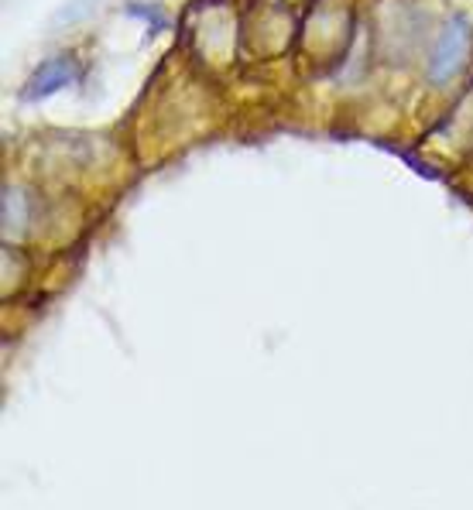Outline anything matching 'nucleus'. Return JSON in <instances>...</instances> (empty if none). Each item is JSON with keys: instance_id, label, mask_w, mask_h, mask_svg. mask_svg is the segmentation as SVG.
Wrapping results in <instances>:
<instances>
[{"instance_id": "7ed1b4c3", "label": "nucleus", "mask_w": 473, "mask_h": 510, "mask_svg": "<svg viewBox=\"0 0 473 510\" xmlns=\"http://www.w3.org/2000/svg\"><path fill=\"white\" fill-rule=\"evenodd\" d=\"M24 217H28V206H24V192L21 189H4V230L7 234H18L24 226Z\"/></svg>"}, {"instance_id": "f257e3e1", "label": "nucleus", "mask_w": 473, "mask_h": 510, "mask_svg": "<svg viewBox=\"0 0 473 510\" xmlns=\"http://www.w3.org/2000/svg\"><path fill=\"white\" fill-rule=\"evenodd\" d=\"M473 45V28L467 14H453L443 24L439 38H435L433 59H429V79L433 82H450V79L463 69V62L470 55Z\"/></svg>"}, {"instance_id": "20e7f679", "label": "nucleus", "mask_w": 473, "mask_h": 510, "mask_svg": "<svg viewBox=\"0 0 473 510\" xmlns=\"http://www.w3.org/2000/svg\"><path fill=\"white\" fill-rule=\"evenodd\" d=\"M127 14H134V18L151 21V31H161V28H165V14H161L158 7H144V4H131V7H127Z\"/></svg>"}, {"instance_id": "f03ea898", "label": "nucleus", "mask_w": 473, "mask_h": 510, "mask_svg": "<svg viewBox=\"0 0 473 510\" xmlns=\"http://www.w3.org/2000/svg\"><path fill=\"white\" fill-rule=\"evenodd\" d=\"M76 76H79L76 59H73V55H56V59L41 62L39 69H35V76L28 79V86H24L21 97L28 99V103L45 99V97H52V93H59L62 86H69Z\"/></svg>"}]
</instances>
